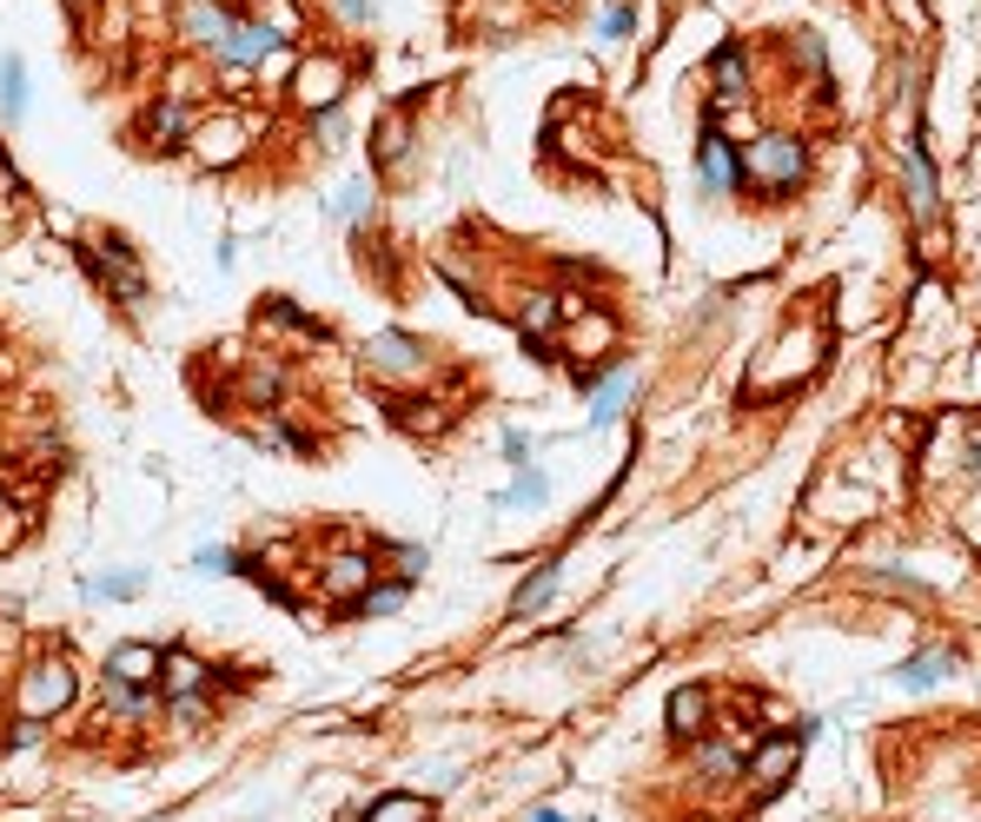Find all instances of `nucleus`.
<instances>
[{"label":"nucleus","mask_w":981,"mask_h":822,"mask_svg":"<svg viewBox=\"0 0 981 822\" xmlns=\"http://www.w3.org/2000/svg\"><path fill=\"white\" fill-rule=\"evenodd\" d=\"M186 146H192L199 166H232V159L252 146V119H239V113H212V119H199V126L186 133Z\"/></svg>","instance_id":"nucleus-4"},{"label":"nucleus","mask_w":981,"mask_h":822,"mask_svg":"<svg viewBox=\"0 0 981 822\" xmlns=\"http://www.w3.org/2000/svg\"><path fill=\"white\" fill-rule=\"evenodd\" d=\"M206 677H212V670H206L192 651H166V657H159V690H166V697H199Z\"/></svg>","instance_id":"nucleus-14"},{"label":"nucleus","mask_w":981,"mask_h":822,"mask_svg":"<svg viewBox=\"0 0 981 822\" xmlns=\"http://www.w3.org/2000/svg\"><path fill=\"white\" fill-rule=\"evenodd\" d=\"M902 166H909V193H916V212H922V219H936V179H929V159H922V146H916V139L902 146Z\"/></svg>","instance_id":"nucleus-20"},{"label":"nucleus","mask_w":981,"mask_h":822,"mask_svg":"<svg viewBox=\"0 0 981 822\" xmlns=\"http://www.w3.org/2000/svg\"><path fill=\"white\" fill-rule=\"evenodd\" d=\"M942 677H956V657H949V651H929V657H916V664H902V670H896V684H902V690H936Z\"/></svg>","instance_id":"nucleus-17"},{"label":"nucleus","mask_w":981,"mask_h":822,"mask_svg":"<svg viewBox=\"0 0 981 822\" xmlns=\"http://www.w3.org/2000/svg\"><path fill=\"white\" fill-rule=\"evenodd\" d=\"M630 392H637V378H630V372H610V378L597 385V398H591V425H610V418L630 405Z\"/></svg>","instance_id":"nucleus-18"},{"label":"nucleus","mask_w":981,"mask_h":822,"mask_svg":"<svg viewBox=\"0 0 981 822\" xmlns=\"http://www.w3.org/2000/svg\"><path fill=\"white\" fill-rule=\"evenodd\" d=\"M106 677L146 690V684H159V651H153V644H119V651L106 657Z\"/></svg>","instance_id":"nucleus-13"},{"label":"nucleus","mask_w":981,"mask_h":822,"mask_svg":"<svg viewBox=\"0 0 981 822\" xmlns=\"http://www.w3.org/2000/svg\"><path fill=\"white\" fill-rule=\"evenodd\" d=\"M285 93L305 106V113H332L345 100V60L338 53H299L292 73H285Z\"/></svg>","instance_id":"nucleus-2"},{"label":"nucleus","mask_w":981,"mask_h":822,"mask_svg":"<svg viewBox=\"0 0 981 822\" xmlns=\"http://www.w3.org/2000/svg\"><path fill=\"white\" fill-rule=\"evenodd\" d=\"M571 339H577V352L591 358V352H604V345H610V319H604V312H591V325H577Z\"/></svg>","instance_id":"nucleus-28"},{"label":"nucleus","mask_w":981,"mask_h":822,"mask_svg":"<svg viewBox=\"0 0 981 822\" xmlns=\"http://www.w3.org/2000/svg\"><path fill=\"white\" fill-rule=\"evenodd\" d=\"M538 498H544V471H524V478L511 485V498H504V504H538Z\"/></svg>","instance_id":"nucleus-31"},{"label":"nucleus","mask_w":981,"mask_h":822,"mask_svg":"<svg viewBox=\"0 0 981 822\" xmlns=\"http://www.w3.org/2000/svg\"><path fill=\"white\" fill-rule=\"evenodd\" d=\"M398 578H405V584L425 578V551H418V544H398Z\"/></svg>","instance_id":"nucleus-35"},{"label":"nucleus","mask_w":981,"mask_h":822,"mask_svg":"<svg viewBox=\"0 0 981 822\" xmlns=\"http://www.w3.org/2000/svg\"><path fill=\"white\" fill-rule=\"evenodd\" d=\"M703 179H710V186H737V179H743V166L730 159V146H723L717 133H703Z\"/></svg>","instance_id":"nucleus-23"},{"label":"nucleus","mask_w":981,"mask_h":822,"mask_svg":"<svg viewBox=\"0 0 981 822\" xmlns=\"http://www.w3.org/2000/svg\"><path fill=\"white\" fill-rule=\"evenodd\" d=\"M365 822H431V803L398 790V797H378V803L365 810Z\"/></svg>","instance_id":"nucleus-21"},{"label":"nucleus","mask_w":981,"mask_h":822,"mask_svg":"<svg viewBox=\"0 0 981 822\" xmlns=\"http://www.w3.org/2000/svg\"><path fill=\"white\" fill-rule=\"evenodd\" d=\"M372 578H378V571H372L365 551H332L325 571H319V591H325L332 604H358V597L372 591Z\"/></svg>","instance_id":"nucleus-7"},{"label":"nucleus","mask_w":981,"mask_h":822,"mask_svg":"<svg viewBox=\"0 0 981 822\" xmlns=\"http://www.w3.org/2000/svg\"><path fill=\"white\" fill-rule=\"evenodd\" d=\"M405 153H411V113H385L378 119V159L405 166Z\"/></svg>","instance_id":"nucleus-19"},{"label":"nucleus","mask_w":981,"mask_h":822,"mask_svg":"<svg viewBox=\"0 0 981 822\" xmlns=\"http://www.w3.org/2000/svg\"><path fill=\"white\" fill-rule=\"evenodd\" d=\"M365 372L378 385H398V378H425V345L405 339V332H378L365 339Z\"/></svg>","instance_id":"nucleus-6"},{"label":"nucleus","mask_w":981,"mask_h":822,"mask_svg":"<svg viewBox=\"0 0 981 822\" xmlns=\"http://www.w3.org/2000/svg\"><path fill=\"white\" fill-rule=\"evenodd\" d=\"M365 212H372L365 186H345V193H338V219H365Z\"/></svg>","instance_id":"nucleus-32"},{"label":"nucleus","mask_w":981,"mask_h":822,"mask_svg":"<svg viewBox=\"0 0 981 822\" xmlns=\"http://www.w3.org/2000/svg\"><path fill=\"white\" fill-rule=\"evenodd\" d=\"M146 126H153V139H159V146H173V139H186V133H192V113H186V100L173 93V100H166Z\"/></svg>","instance_id":"nucleus-22"},{"label":"nucleus","mask_w":981,"mask_h":822,"mask_svg":"<svg viewBox=\"0 0 981 822\" xmlns=\"http://www.w3.org/2000/svg\"><path fill=\"white\" fill-rule=\"evenodd\" d=\"M664 717H670V730H677L683 743L710 737V697H703L697 684H690V690H670V710H664Z\"/></svg>","instance_id":"nucleus-15"},{"label":"nucleus","mask_w":981,"mask_h":822,"mask_svg":"<svg viewBox=\"0 0 981 822\" xmlns=\"http://www.w3.org/2000/svg\"><path fill=\"white\" fill-rule=\"evenodd\" d=\"M743 179H756V186H790L796 173H803V146L796 139H783V133H770V139H756V146H743Z\"/></svg>","instance_id":"nucleus-5"},{"label":"nucleus","mask_w":981,"mask_h":822,"mask_svg":"<svg viewBox=\"0 0 981 822\" xmlns=\"http://www.w3.org/2000/svg\"><path fill=\"white\" fill-rule=\"evenodd\" d=\"M975 471H981V438H975Z\"/></svg>","instance_id":"nucleus-39"},{"label":"nucleus","mask_w":981,"mask_h":822,"mask_svg":"<svg viewBox=\"0 0 981 822\" xmlns=\"http://www.w3.org/2000/svg\"><path fill=\"white\" fill-rule=\"evenodd\" d=\"M358 604H365L372 617H385V611H398V604H405V584H385V591H365Z\"/></svg>","instance_id":"nucleus-30"},{"label":"nucleus","mask_w":981,"mask_h":822,"mask_svg":"<svg viewBox=\"0 0 981 822\" xmlns=\"http://www.w3.org/2000/svg\"><path fill=\"white\" fill-rule=\"evenodd\" d=\"M20 544V511H13V498H0V551H13Z\"/></svg>","instance_id":"nucleus-34"},{"label":"nucleus","mask_w":981,"mask_h":822,"mask_svg":"<svg viewBox=\"0 0 981 822\" xmlns=\"http://www.w3.org/2000/svg\"><path fill=\"white\" fill-rule=\"evenodd\" d=\"M279 46H285V40H279L265 20H232V33H226V53H219V60H226L232 73H252V66H265Z\"/></svg>","instance_id":"nucleus-8"},{"label":"nucleus","mask_w":981,"mask_h":822,"mask_svg":"<svg viewBox=\"0 0 981 822\" xmlns=\"http://www.w3.org/2000/svg\"><path fill=\"white\" fill-rule=\"evenodd\" d=\"M717 86H723V100H743V53L737 46L717 53Z\"/></svg>","instance_id":"nucleus-26"},{"label":"nucleus","mask_w":981,"mask_h":822,"mask_svg":"<svg viewBox=\"0 0 981 822\" xmlns=\"http://www.w3.org/2000/svg\"><path fill=\"white\" fill-rule=\"evenodd\" d=\"M557 319H564V312H557V299H531V305H524V332H531V339H551V325H557Z\"/></svg>","instance_id":"nucleus-27"},{"label":"nucleus","mask_w":981,"mask_h":822,"mask_svg":"<svg viewBox=\"0 0 981 822\" xmlns=\"http://www.w3.org/2000/svg\"><path fill=\"white\" fill-rule=\"evenodd\" d=\"M239 392H246V405H252V412L279 405V398H285V365H279L272 352H265V358H252V365H246V378H239Z\"/></svg>","instance_id":"nucleus-12"},{"label":"nucleus","mask_w":981,"mask_h":822,"mask_svg":"<svg viewBox=\"0 0 981 822\" xmlns=\"http://www.w3.org/2000/svg\"><path fill=\"white\" fill-rule=\"evenodd\" d=\"M551 591H557V571L544 564V571H538V578H531V584L511 597V611H518V617H531V611H544V604H551Z\"/></svg>","instance_id":"nucleus-25"},{"label":"nucleus","mask_w":981,"mask_h":822,"mask_svg":"<svg viewBox=\"0 0 981 822\" xmlns=\"http://www.w3.org/2000/svg\"><path fill=\"white\" fill-rule=\"evenodd\" d=\"M630 27H637V13H630V7H610V13H604V33H610V40H617V33H630Z\"/></svg>","instance_id":"nucleus-37"},{"label":"nucleus","mask_w":981,"mask_h":822,"mask_svg":"<svg viewBox=\"0 0 981 822\" xmlns=\"http://www.w3.org/2000/svg\"><path fill=\"white\" fill-rule=\"evenodd\" d=\"M86 591H93V597H133V591H139V578H93Z\"/></svg>","instance_id":"nucleus-33"},{"label":"nucleus","mask_w":981,"mask_h":822,"mask_svg":"<svg viewBox=\"0 0 981 822\" xmlns=\"http://www.w3.org/2000/svg\"><path fill=\"white\" fill-rule=\"evenodd\" d=\"M226 33H232V13H226V7L186 0V40H192V46H206V53L219 60V53H226Z\"/></svg>","instance_id":"nucleus-11"},{"label":"nucleus","mask_w":981,"mask_h":822,"mask_svg":"<svg viewBox=\"0 0 981 822\" xmlns=\"http://www.w3.org/2000/svg\"><path fill=\"white\" fill-rule=\"evenodd\" d=\"M73 697H80L73 664H66V657H40V664L20 677V697H13V704H20V717H27V724H46V717H60Z\"/></svg>","instance_id":"nucleus-1"},{"label":"nucleus","mask_w":981,"mask_h":822,"mask_svg":"<svg viewBox=\"0 0 981 822\" xmlns=\"http://www.w3.org/2000/svg\"><path fill=\"white\" fill-rule=\"evenodd\" d=\"M259 332H265V339H305V345H325V332H319V325H305L285 299H272V305L259 312Z\"/></svg>","instance_id":"nucleus-16"},{"label":"nucleus","mask_w":981,"mask_h":822,"mask_svg":"<svg viewBox=\"0 0 981 822\" xmlns=\"http://www.w3.org/2000/svg\"><path fill=\"white\" fill-rule=\"evenodd\" d=\"M66 7H86V0H66Z\"/></svg>","instance_id":"nucleus-40"},{"label":"nucleus","mask_w":981,"mask_h":822,"mask_svg":"<svg viewBox=\"0 0 981 822\" xmlns=\"http://www.w3.org/2000/svg\"><path fill=\"white\" fill-rule=\"evenodd\" d=\"M531 822H564V816H557V810H538V816H531Z\"/></svg>","instance_id":"nucleus-38"},{"label":"nucleus","mask_w":981,"mask_h":822,"mask_svg":"<svg viewBox=\"0 0 981 822\" xmlns=\"http://www.w3.org/2000/svg\"><path fill=\"white\" fill-rule=\"evenodd\" d=\"M332 13L352 20V27H365V20H372V0H332Z\"/></svg>","instance_id":"nucleus-36"},{"label":"nucleus","mask_w":981,"mask_h":822,"mask_svg":"<svg viewBox=\"0 0 981 822\" xmlns=\"http://www.w3.org/2000/svg\"><path fill=\"white\" fill-rule=\"evenodd\" d=\"M0 106H7V119H20V113H27V66H20L13 53L0 60Z\"/></svg>","instance_id":"nucleus-24"},{"label":"nucleus","mask_w":981,"mask_h":822,"mask_svg":"<svg viewBox=\"0 0 981 822\" xmlns=\"http://www.w3.org/2000/svg\"><path fill=\"white\" fill-rule=\"evenodd\" d=\"M697 770H703V777H737V770H743V757H737V750H703V757H697Z\"/></svg>","instance_id":"nucleus-29"},{"label":"nucleus","mask_w":981,"mask_h":822,"mask_svg":"<svg viewBox=\"0 0 981 822\" xmlns=\"http://www.w3.org/2000/svg\"><path fill=\"white\" fill-rule=\"evenodd\" d=\"M816 724H803L796 737H776V743H763L756 757H750V783H763V790H776L790 770H796V757H803V737H810Z\"/></svg>","instance_id":"nucleus-10"},{"label":"nucleus","mask_w":981,"mask_h":822,"mask_svg":"<svg viewBox=\"0 0 981 822\" xmlns=\"http://www.w3.org/2000/svg\"><path fill=\"white\" fill-rule=\"evenodd\" d=\"M93 266H100V279H106L126 305H139V299H146V272L126 259V246H119V239H93Z\"/></svg>","instance_id":"nucleus-9"},{"label":"nucleus","mask_w":981,"mask_h":822,"mask_svg":"<svg viewBox=\"0 0 981 822\" xmlns=\"http://www.w3.org/2000/svg\"><path fill=\"white\" fill-rule=\"evenodd\" d=\"M816 352H823V325H810V332H790V339H783V345H776V352H770V358L750 372V392H756V398L783 392L790 378H803V372L816 365Z\"/></svg>","instance_id":"nucleus-3"}]
</instances>
